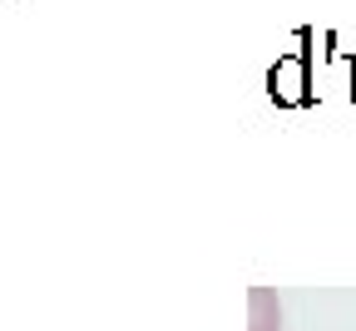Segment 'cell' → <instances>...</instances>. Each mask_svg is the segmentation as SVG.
I'll return each mask as SVG.
<instances>
[{"instance_id": "1", "label": "cell", "mask_w": 356, "mask_h": 331, "mask_svg": "<svg viewBox=\"0 0 356 331\" xmlns=\"http://www.w3.org/2000/svg\"><path fill=\"white\" fill-rule=\"evenodd\" d=\"M248 307H252V331H277V321H282V312H277V297L267 292V287H252V297H248Z\"/></svg>"}]
</instances>
